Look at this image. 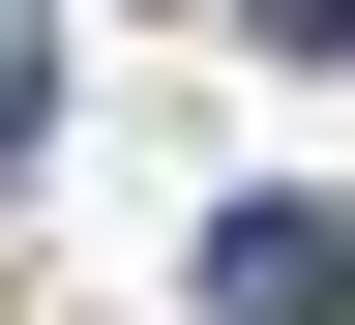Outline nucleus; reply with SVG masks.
Segmentation results:
<instances>
[{
  "instance_id": "f257e3e1",
  "label": "nucleus",
  "mask_w": 355,
  "mask_h": 325,
  "mask_svg": "<svg viewBox=\"0 0 355 325\" xmlns=\"http://www.w3.org/2000/svg\"><path fill=\"white\" fill-rule=\"evenodd\" d=\"M178 296H207V325H355V207H296V177H266V207H207V266H178Z\"/></svg>"
},
{
  "instance_id": "f03ea898",
  "label": "nucleus",
  "mask_w": 355,
  "mask_h": 325,
  "mask_svg": "<svg viewBox=\"0 0 355 325\" xmlns=\"http://www.w3.org/2000/svg\"><path fill=\"white\" fill-rule=\"evenodd\" d=\"M60 148V30H30V0H0V177Z\"/></svg>"
},
{
  "instance_id": "7ed1b4c3",
  "label": "nucleus",
  "mask_w": 355,
  "mask_h": 325,
  "mask_svg": "<svg viewBox=\"0 0 355 325\" xmlns=\"http://www.w3.org/2000/svg\"><path fill=\"white\" fill-rule=\"evenodd\" d=\"M266 60H355V0H266Z\"/></svg>"
}]
</instances>
